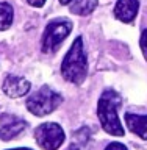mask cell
I'll return each instance as SVG.
<instances>
[{
	"label": "cell",
	"mask_w": 147,
	"mask_h": 150,
	"mask_svg": "<svg viewBox=\"0 0 147 150\" xmlns=\"http://www.w3.org/2000/svg\"><path fill=\"white\" fill-rule=\"evenodd\" d=\"M139 45H141V50H143L144 58L147 59V30H144V31H143V35H141Z\"/></svg>",
	"instance_id": "12"
},
{
	"label": "cell",
	"mask_w": 147,
	"mask_h": 150,
	"mask_svg": "<svg viewBox=\"0 0 147 150\" xmlns=\"http://www.w3.org/2000/svg\"><path fill=\"white\" fill-rule=\"evenodd\" d=\"M139 9V2L138 0H117L114 11L113 14L116 16V19H119L124 23H130L135 21L136 14Z\"/></svg>",
	"instance_id": "7"
},
{
	"label": "cell",
	"mask_w": 147,
	"mask_h": 150,
	"mask_svg": "<svg viewBox=\"0 0 147 150\" xmlns=\"http://www.w3.org/2000/svg\"><path fill=\"white\" fill-rule=\"evenodd\" d=\"M67 150H80V149L77 147V145H74V144H72V145H70V147H69Z\"/></svg>",
	"instance_id": "15"
},
{
	"label": "cell",
	"mask_w": 147,
	"mask_h": 150,
	"mask_svg": "<svg viewBox=\"0 0 147 150\" xmlns=\"http://www.w3.org/2000/svg\"><path fill=\"white\" fill-rule=\"evenodd\" d=\"M61 75L66 81L74 84H82L88 75V58L83 47V39L77 38L70 45L69 52L66 53L61 63Z\"/></svg>",
	"instance_id": "1"
},
{
	"label": "cell",
	"mask_w": 147,
	"mask_h": 150,
	"mask_svg": "<svg viewBox=\"0 0 147 150\" xmlns=\"http://www.w3.org/2000/svg\"><path fill=\"white\" fill-rule=\"evenodd\" d=\"M70 31H72V22L69 19L60 17L50 21L44 30V35H42V52L44 53L56 52Z\"/></svg>",
	"instance_id": "4"
},
{
	"label": "cell",
	"mask_w": 147,
	"mask_h": 150,
	"mask_svg": "<svg viewBox=\"0 0 147 150\" xmlns=\"http://www.w3.org/2000/svg\"><path fill=\"white\" fill-rule=\"evenodd\" d=\"M61 102H63L61 94H58L49 86H42L27 98V110L31 114L42 117L53 112L61 105Z\"/></svg>",
	"instance_id": "3"
},
{
	"label": "cell",
	"mask_w": 147,
	"mask_h": 150,
	"mask_svg": "<svg viewBox=\"0 0 147 150\" xmlns=\"http://www.w3.org/2000/svg\"><path fill=\"white\" fill-rule=\"evenodd\" d=\"M8 150H31V149H23L22 147V149H8Z\"/></svg>",
	"instance_id": "16"
},
{
	"label": "cell",
	"mask_w": 147,
	"mask_h": 150,
	"mask_svg": "<svg viewBox=\"0 0 147 150\" xmlns=\"http://www.w3.org/2000/svg\"><path fill=\"white\" fill-rule=\"evenodd\" d=\"M61 5L69 8V11L77 16H88L96 9L99 0H60Z\"/></svg>",
	"instance_id": "9"
},
{
	"label": "cell",
	"mask_w": 147,
	"mask_h": 150,
	"mask_svg": "<svg viewBox=\"0 0 147 150\" xmlns=\"http://www.w3.org/2000/svg\"><path fill=\"white\" fill-rule=\"evenodd\" d=\"M35 139L38 145L44 150H58L63 145L66 134L61 125L55 122H45L36 127L35 130Z\"/></svg>",
	"instance_id": "5"
},
{
	"label": "cell",
	"mask_w": 147,
	"mask_h": 150,
	"mask_svg": "<svg viewBox=\"0 0 147 150\" xmlns=\"http://www.w3.org/2000/svg\"><path fill=\"white\" fill-rule=\"evenodd\" d=\"M125 125L129 127L131 133L139 136L141 139L147 141V114H133V112H125L124 116Z\"/></svg>",
	"instance_id": "8"
},
{
	"label": "cell",
	"mask_w": 147,
	"mask_h": 150,
	"mask_svg": "<svg viewBox=\"0 0 147 150\" xmlns=\"http://www.w3.org/2000/svg\"><path fill=\"white\" fill-rule=\"evenodd\" d=\"M14 19V9L8 2H0V31L8 30Z\"/></svg>",
	"instance_id": "11"
},
{
	"label": "cell",
	"mask_w": 147,
	"mask_h": 150,
	"mask_svg": "<svg viewBox=\"0 0 147 150\" xmlns=\"http://www.w3.org/2000/svg\"><path fill=\"white\" fill-rule=\"evenodd\" d=\"M30 91V81L23 77L8 75L3 81V92L11 98H19Z\"/></svg>",
	"instance_id": "6"
},
{
	"label": "cell",
	"mask_w": 147,
	"mask_h": 150,
	"mask_svg": "<svg viewBox=\"0 0 147 150\" xmlns=\"http://www.w3.org/2000/svg\"><path fill=\"white\" fill-rule=\"evenodd\" d=\"M27 2L30 3L31 6H35V8H41V6H44L45 0H27Z\"/></svg>",
	"instance_id": "14"
},
{
	"label": "cell",
	"mask_w": 147,
	"mask_h": 150,
	"mask_svg": "<svg viewBox=\"0 0 147 150\" xmlns=\"http://www.w3.org/2000/svg\"><path fill=\"white\" fill-rule=\"evenodd\" d=\"M27 127V122L23 120H16L13 124H8V125H3L0 128V139L2 141H11L14 138H17L19 134L25 130Z\"/></svg>",
	"instance_id": "10"
},
{
	"label": "cell",
	"mask_w": 147,
	"mask_h": 150,
	"mask_svg": "<svg viewBox=\"0 0 147 150\" xmlns=\"http://www.w3.org/2000/svg\"><path fill=\"white\" fill-rule=\"evenodd\" d=\"M105 150H127V147L121 142H111L105 147Z\"/></svg>",
	"instance_id": "13"
},
{
	"label": "cell",
	"mask_w": 147,
	"mask_h": 150,
	"mask_svg": "<svg viewBox=\"0 0 147 150\" xmlns=\"http://www.w3.org/2000/svg\"><path fill=\"white\" fill-rule=\"evenodd\" d=\"M121 106V96L113 89H107L100 96L97 103V114L100 120L102 128L108 134L113 136H124V127L117 116V108Z\"/></svg>",
	"instance_id": "2"
}]
</instances>
